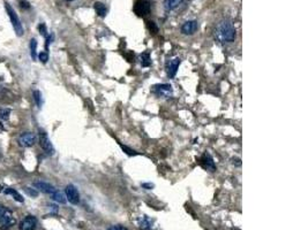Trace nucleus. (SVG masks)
<instances>
[{
    "label": "nucleus",
    "mask_w": 308,
    "mask_h": 230,
    "mask_svg": "<svg viewBox=\"0 0 308 230\" xmlns=\"http://www.w3.org/2000/svg\"><path fill=\"white\" fill-rule=\"evenodd\" d=\"M218 33L219 37L226 43H233L235 41L237 37V33H235L234 25L232 24L231 21L225 20L223 21L218 27Z\"/></svg>",
    "instance_id": "1"
},
{
    "label": "nucleus",
    "mask_w": 308,
    "mask_h": 230,
    "mask_svg": "<svg viewBox=\"0 0 308 230\" xmlns=\"http://www.w3.org/2000/svg\"><path fill=\"white\" fill-rule=\"evenodd\" d=\"M14 214L9 208L0 206V230H8L15 224Z\"/></svg>",
    "instance_id": "2"
},
{
    "label": "nucleus",
    "mask_w": 308,
    "mask_h": 230,
    "mask_svg": "<svg viewBox=\"0 0 308 230\" xmlns=\"http://www.w3.org/2000/svg\"><path fill=\"white\" fill-rule=\"evenodd\" d=\"M5 7H6V11H7V14H8V16H9V20L12 22V25H13V28H14V30H15L16 35L17 36H22V35H23V27H22L20 20H19V16H17L16 12L14 11V8H13L8 2L5 4Z\"/></svg>",
    "instance_id": "3"
},
{
    "label": "nucleus",
    "mask_w": 308,
    "mask_h": 230,
    "mask_svg": "<svg viewBox=\"0 0 308 230\" xmlns=\"http://www.w3.org/2000/svg\"><path fill=\"white\" fill-rule=\"evenodd\" d=\"M38 141H39V145L46 154L49 155H52L54 153V147H53L52 143L50 141L48 133L45 132L44 130L39 129V132H38Z\"/></svg>",
    "instance_id": "4"
},
{
    "label": "nucleus",
    "mask_w": 308,
    "mask_h": 230,
    "mask_svg": "<svg viewBox=\"0 0 308 230\" xmlns=\"http://www.w3.org/2000/svg\"><path fill=\"white\" fill-rule=\"evenodd\" d=\"M65 193H66V199H67L70 204L77 205V204L80 202V193H79L77 189L73 185V184H68V185L66 186Z\"/></svg>",
    "instance_id": "5"
},
{
    "label": "nucleus",
    "mask_w": 308,
    "mask_h": 230,
    "mask_svg": "<svg viewBox=\"0 0 308 230\" xmlns=\"http://www.w3.org/2000/svg\"><path fill=\"white\" fill-rule=\"evenodd\" d=\"M134 12L138 16H146L150 13V2L149 0H138L134 6Z\"/></svg>",
    "instance_id": "6"
},
{
    "label": "nucleus",
    "mask_w": 308,
    "mask_h": 230,
    "mask_svg": "<svg viewBox=\"0 0 308 230\" xmlns=\"http://www.w3.org/2000/svg\"><path fill=\"white\" fill-rule=\"evenodd\" d=\"M152 88V91L157 97H170L172 94V86L170 84H157Z\"/></svg>",
    "instance_id": "7"
},
{
    "label": "nucleus",
    "mask_w": 308,
    "mask_h": 230,
    "mask_svg": "<svg viewBox=\"0 0 308 230\" xmlns=\"http://www.w3.org/2000/svg\"><path fill=\"white\" fill-rule=\"evenodd\" d=\"M37 226V219L33 215H28L25 216L22 221L20 222V230H35Z\"/></svg>",
    "instance_id": "8"
},
{
    "label": "nucleus",
    "mask_w": 308,
    "mask_h": 230,
    "mask_svg": "<svg viewBox=\"0 0 308 230\" xmlns=\"http://www.w3.org/2000/svg\"><path fill=\"white\" fill-rule=\"evenodd\" d=\"M181 63V60L180 58H174V59H171L166 65V69H167V76L170 78H174V76L177 75V72H178L179 66Z\"/></svg>",
    "instance_id": "9"
},
{
    "label": "nucleus",
    "mask_w": 308,
    "mask_h": 230,
    "mask_svg": "<svg viewBox=\"0 0 308 230\" xmlns=\"http://www.w3.org/2000/svg\"><path fill=\"white\" fill-rule=\"evenodd\" d=\"M36 141V137L33 132H23L19 137V144L23 147H30Z\"/></svg>",
    "instance_id": "10"
},
{
    "label": "nucleus",
    "mask_w": 308,
    "mask_h": 230,
    "mask_svg": "<svg viewBox=\"0 0 308 230\" xmlns=\"http://www.w3.org/2000/svg\"><path fill=\"white\" fill-rule=\"evenodd\" d=\"M199 28V24H197V21L192 20V21H186L183 25H181V33L183 35H194L196 33V30Z\"/></svg>",
    "instance_id": "11"
},
{
    "label": "nucleus",
    "mask_w": 308,
    "mask_h": 230,
    "mask_svg": "<svg viewBox=\"0 0 308 230\" xmlns=\"http://www.w3.org/2000/svg\"><path fill=\"white\" fill-rule=\"evenodd\" d=\"M34 186L36 188V190H39V191L44 192V193H48V194H52L53 192L57 190L52 184L46 183V182H43V181L34 182Z\"/></svg>",
    "instance_id": "12"
},
{
    "label": "nucleus",
    "mask_w": 308,
    "mask_h": 230,
    "mask_svg": "<svg viewBox=\"0 0 308 230\" xmlns=\"http://www.w3.org/2000/svg\"><path fill=\"white\" fill-rule=\"evenodd\" d=\"M200 162H201V166H202L204 169L210 170V171H215L216 170V165L215 162H214V159H212V157L209 153L203 154V157L201 158Z\"/></svg>",
    "instance_id": "13"
},
{
    "label": "nucleus",
    "mask_w": 308,
    "mask_h": 230,
    "mask_svg": "<svg viewBox=\"0 0 308 230\" xmlns=\"http://www.w3.org/2000/svg\"><path fill=\"white\" fill-rule=\"evenodd\" d=\"M0 192L1 193H5V194H9V196H12L16 202H25V198L22 197L19 192H17L16 190L12 189V188H8V186L6 185H0Z\"/></svg>",
    "instance_id": "14"
},
{
    "label": "nucleus",
    "mask_w": 308,
    "mask_h": 230,
    "mask_svg": "<svg viewBox=\"0 0 308 230\" xmlns=\"http://www.w3.org/2000/svg\"><path fill=\"white\" fill-rule=\"evenodd\" d=\"M183 0H164V8L166 12H171L173 9L178 8L183 4Z\"/></svg>",
    "instance_id": "15"
},
{
    "label": "nucleus",
    "mask_w": 308,
    "mask_h": 230,
    "mask_svg": "<svg viewBox=\"0 0 308 230\" xmlns=\"http://www.w3.org/2000/svg\"><path fill=\"white\" fill-rule=\"evenodd\" d=\"M93 8H95V11H96L98 16L105 17L106 13H107V9H106V6L103 4V2H99V1L95 2V5H93Z\"/></svg>",
    "instance_id": "16"
},
{
    "label": "nucleus",
    "mask_w": 308,
    "mask_h": 230,
    "mask_svg": "<svg viewBox=\"0 0 308 230\" xmlns=\"http://www.w3.org/2000/svg\"><path fill=\"white\" fill-rule=\"evenodd\" d=\"M50 196H51V198H52L54 202H60V204H65V202H66L65 194L62 193L61 191H58V190H56V191H54L52 194H50Z\"/></svg>",
    "instance_id": "17"
},
{
    "label": "nucleus",
    "mask_w": 308,
    "mask_h": 230,
    "mask_svg": "<svg viewBox=\"0 0 308 230\" xmlns=\"http://www.w3.org/2000/svg\"><path fill=\"white\" fill-rule=\"evenodd\" d=\"M140 59H141V66L142 67H149L151 65V58H150V54L149 52H144L142 53L141 55H140Z\"/></svg>",
    "instance_id": "18"
},
{
    "label": "nucleus",
    "mask_w": 308,
    "mask_h": 230,
    "mask_svg": "<svg viewBox=\"0 0 308 230\" xmlns=\"http://www.w3.org/2000/svg\"><path fill=\"white\" fill-rule=\"evenodd\" d=\"M150 227H151V222L149 221V219L144 216L143 219L140 220V228L143 230H148L150 229Z\"/></svg>",
    "instance_id": "19"
},
{
    "label": "nucleus",
    "mask_w": 308,
    "mask_h": 230,
    "mask_svg": "<svg viewBox=\"0 0 308 230\" xmlns=\"http://www.w3.org/2000/svg\"><path fill=\"white\" fill-rule=\"evenodd\" d=\"M34 98H35V101H36V105L38 106V107H41V106L43 105V98H42L41 91L35 90V91H34Z\"/></svg>",
    "instance_id": "20"
},
{
    "label": "nucleus",
    "mask_w": 308,
    "mask_h": 230,
    "mask_svg": "<svg viewBox=\"0 0 308 230\" xmlns=\"http://www.w3.org/2000/svg\"><path fill=\"white\" fill-rule=\"evenodd\" d=\"M30 52H31V58H33L34 60L36 59L37 58V54H36V50H37V41H36V39H31L30 41Z\"/></svg>",
    "instance_id": "21"
},
{
    "label": "nucleus",
    "mask_w": 308,
    "mask_h": 230,
    "mask_svg": "<svg viewBox=\"0 0 308 230\" xmlns=\"http://www.w3.org/2000/svg\"><path fill=\"white\" fill-rule=\"evenodd\" d=\"M119 145H120V147H121V150L125 152L126 154H128V155H138V152L136 151H134V150H132V149H129L128 146H126V145H122L121 143H119Z\"/></svg>",
    "instance_id": "22"
},
{
    "label": "nucleus",
    "mask_w": 308,
    "mask_h": 230,
    "mask_svg": "<svg viewBox=\"0 0 308 230\" xmlns=\"http://www.w3.org/2000/svg\"><path fill=\"white\" fill-rule=\"evenodd\" d=\"M9 114H11L9 109H0V120L7 121L9 119Z\"/></svg>",
    "instance_id": "23"
},
{
    "label": "nucleus",
    "mask_w": 308,
    "mask_h": 230,
    "mask_svg": "<svg viewBox=\"0 0 308 230\" xmlns=\"http://www.w3.org/2000/svg\"><path fill=\"white\" fill-rule=\"evenodd\" d=\"M147 27H148V29H149V30L152 33H156L157 31H158V28H157V25H156V23H155V22H152V21H148V22H147Z\"/></svg>",
    "instance_id": "24"
},
{
    "label": "nucleus",
    "mask_w": 308,
    "mask_h": 230,
    "mask_svg": "<svg viewBox=\"0 0 308 230\" xmlns=\"http://www.w3.org/2000/svg\"><path fill=\"white\" fill-rule=\"evenodd\" d=\"M38 58H39V60H41L43 63H46L48 60H49V54H48V52H41L38 54Z\"/></svg>",
    "instance_id": "25"
},
{
    "label": "nucleus",
    "mask_w": 308,
    "mask_h": 230,
    "mask_svg": "<svg viewBox=\"0 0 308 230\" xmlns=\"http://www.w3.org/2000/svg\"><path fill=\"white\" fill-rule=\"evenodd\" d=\"M25 191L29 196H31V197H36L37 194H38V191L36 189H31V188H25Z\"/></svg>",
    "instance_id": "26"
},
{
    "label": "nucleus",
    "mask_w": 308,
    "mask_h": 230,
    "mask_svg": "<svg viewBox=\"0 0 308 230\" xmlns=\"http://www.w3.org/2000/svg\"><path fill=\"white\" fill-rule=\"evenodd\" d=\"M38 29H39V33H41L42 36H44V37L48 36V30H46L45 24H39L38 25Z\"/></svg>",
    "instance_id": "27"
},
{
    "label": "nucleus",
    "mask_w": 308,
    "mask_h": 230,
    "mask_svg": "<svg viewBox=\"0 0 308 230\" xmlns=\"http://www.w3.org/2000/svg\"><path fill=\"white\" fill-rule=\"evenodd\" d=\"M107 230H128L126 227L120 226V224H116V226H111L110 228H107Z\"/></svg>",
    "instance_id": "28"
},
{
    "label": "nucleus",
    "mask_w": 308,
    "mask_h": 230,
    "mask_svg": "<svg viewBox=\"0 0 308 230\" xmlns=\"http://www.w3.org/2000/svg\"><path fill=\"white\" fill-rule=\"evenodd\" d=\"M141 185H142V188H143V189H147V190L154 189V186H155L152 183H142Z\"/></svg>",
    "instance_id": "29"
},
{
    "label": "nucleus",
    "mask_w": 308,
    "mask_h": 230,
    "mask_svg": "<svg viewBox=\"0 0 308 230\" xmlns=\"http://www.w3.org/2000/svg\"><path fill=\"white\" fill-rule=\"evenodd\" d=\"M21 7H22V8H29L30 5H29V2H27L25 0H21Z\"/></svg>",
    "instance_id": "30"
},
{
    "label": "nucleus",
    "mask_w": 308,
    "mask_h": 230,
    "mask_svg": "<svg viewBox=\"0 0 308 230\" xmlns=\"http://www.w3.org/2000/svg\"><path fill=\"white\" fill-rule=\"evenodd\" d=\"M232 163L233 165H235V166H241V161H240V159H237V158H233L232 159Z\"/></svg>",
    "instance_id": "31"
},
{
    "label": "nucleus",
    "mask_w": 308,
    "mask_h": 230,
    "mask_svg": "<svg viewBox=\"0 0 308 230\" xmlns=\"http://www.w3.org/2000/svg\"><path fill=\"white\" fill-rule=\"evenodd\" d=\"M66 1H73V0H66Z\"/></svg>",
    "instance_id": "32"
}]
</instances>
